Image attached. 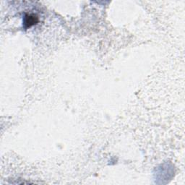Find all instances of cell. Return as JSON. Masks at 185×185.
<instances>
[{
	"mask_svg": "<svg viewBox=\"0 0 185 185\" xmlns=\"http://www.w3.org/2000/svg\"><path fill=\"white\" fill-rule=\"evenodd\" d=\"M36 17L33 15H29L26 16L25 17V24L27 25V27H30L33 25L36 24Z\"/></svg>",
	"mask_w": 185,
	"mask_h": 185,
	"instance_id": "1",
	"label": "cell"
}]
</instances>
